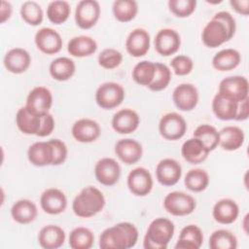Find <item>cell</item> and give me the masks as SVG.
Returning <instances> with one entry per match:
<instances>
[{"label":"cell","mask_w":249,"mask_h":249,"mask_svg":"<svg viewBox=\"0 0 249 249\" xmlns=\"http://www.w3.org/2000/svg\"><path fill=\"white\" fill-rule=\"evenodd\" d=\"M38 215L36 204L27 198L16 201L11 208V216L13 220L21 225L32 223Z\"/></svg>","instance_id":"obj_30"},{"label":"cell","mask_w":249,"mask_h":249,"mask_svg":"<svg viewBox=\"0 0 249 249\" xmlns=\"http://www.w3.org/2000/svg\"><path fill=\"white\" fill-rule=\"evenodd\" d=\"M199 99L197 89L190 83H183L178 85L172 92V100L175 106L184 112L194 110Z\"/></svg>","instance_id":"obj_13"},{"label":"cell","mask_w":249,"mask_h":249,"mask_svg":"<svg viewBox=\"0 0 249 249\" xmlns=\"http://www.w3.org/2000/svg\"><path fill=\"white\" fill-rule=\"evenodd\" d=\"M76 71V64L73 59L67 56L54 58L49 67L50 75L58 82H65L71 79Z\"/></svg>","instance_id":"obj_33"},{"label":"cell","mask_w":249,"mask_h":249,"mask_svg":"<svg viewBox=\"0 0 249 249\" xmlns=\"http://www.w3.org/2000/svg\"><path fill=\"white\" fill-rule=\"evenodd\" d=\"M235 30L234 18L231 13L221 11L206 23L201 32V40L207 48L215 49L230 41L234 36Z\"/></svg>","instance_id":"obj_1"},{"label":"cell","mask_w":249,"mask_h":249,"mask_svg":"<svg viewBox=\"0 0 249 249\" xmlns=\"http://www.w3.org/2000/svg\"><path fill=\"white\" fill-rule=\"evenodd\" d=\"M248 116H249V97L238 103L237 112L234 120L238 122L246 121L248 119Z\"/></svg>","instance_id":"obj_49"},{"label":"cell","mask_w":249,"mask_h":249,"mask_svg":"<svg viewBox=\"0 0 249 249\" xmlns=\"http://www.w3.org/2000/svg\"><path fill=\"white\" fill-rule=\"evenodd\" d=\"M212 111L214 115L222 121H231L235 119L238 102L228 94L218 91L212 99Z\"/></svg>","instance_id":"obj_24"},{"label":"cell","mask_w":249,"mask_h":249,"mask_svg":"<svg viewBox=\"0 0 249 249\" xmlns=\"http://www.w3.org/2000/svg\"><path fill=\"white\" fill-rule=\"evenodd\" d=\"M97 50L96 41L87 35L71 38L67 44V51L74 57H87L93 54Z\"/></svg>","instance_id":"obj_31"},{"label":"cell","mask_w":249,"mask_h":249,"mask_svg":"<svg viewBox=\"0 0 249 249\" xmlns=\"http://www.w3.org/2000/svg\"><path fill=\"white\" fill-rule=\"evenodd\" d=\"M140 124V117L132 109L124 108L117 111L112 118V127L120 134L134 132Z\"/></svg>","instance_id":"obj_20"},{"label":"cell","mask_w":249,"mask_h":249,"mask_svg":"<svg viewBox=\"0 0 249 249\" xmlns=\"http://www.w3.org/2000/svg\"><path fill=\"white\" fill-rule=\"evenodd\" d=\"M182 176V166L174 159L166 158L159 161L156 167L158 182L166 187L176 185Z\"/></svg>","instance_id":"obj_14"},{"label":"cell","mask_w":249,"mask_h":249,"mask_svg":"<svg viewBox=\"0 0 249 249\" xmlns=\"http://www.w3.org/2000/svg\"><path fill=\"white\" fill-rule=\"evenodd\" d=\"M151 37L144 28L133 29L125 40V49L133 57L144 56L150 50Z\"/></svg>","instance_id":"obj_21"},{"label":"cell","mask_w":249,"mask_h":249,"mask_svg":"<svg viewBox=\"0 0 249 249\" xmlns=\"http://www.w3.org/2000/svg\"><path fill=\"white\" fill-rule=\"evenodd\" d=\"M97 62L102 68L112 70L121 65L123 62V54L116 49L107 48L101 51V53L98 54Z\"/></svg>","instance_id":"obj_44"},{"label":"cell","mask_w":249,"mask_h":249,"mask_svg":"<svg viewBox=\"0 0 249 249\" xmlns=\"http://www.w3.org/2000/svg\"><path fill=\"white\" fill-rule=\"evenodd\" d=\"M53 97L52 91L46 87H35L33 88L27 97L25 106L36 114H43L50 111L53 106Z\"/></svg>","instance_id":"obj_17"},{"label":"cell","mask_w":249,"mask_h":249,"mask_svg":"<svg viewBox=\"0 0 249 249\" xmlns=\"http://www.w3.org/2000/svg\"><path fill=\"white\" fill-rule=\"evenodd\" d=\"M122 168L119 162L112 158L100 159L94 166L95 179L103 186H114L120 180Z\"/></svg>","instance_id":"obj_10"},{"label":"cell","mask_w":249,"mask_h":249,"mask_svg":"<svg viewBox=\"0 0 249 249\" xmlns=\"http://www.w3.org/2000/svg\"><path fill=\"white\" fill-rule=\"evenodd\" d=\"M116 156L127 165L139 161L143 156V148L140 142L132 138H124L115 144Z\"/></svg>","instance_id":"obj_19"},{"label":"cell","mask_w":249,"mask_h":249,"mask_svg":"<svg viewBox=\"0 0 249 249\" xmlns=\"http://www.w3.org/2000/svg\"><path fill=\"white\" fill-rule=\"evenodd\" d=\"M154 46L159 54L162 56H170L179 51L181 46V37L174 29L162 28L156 34Z\"/></svg>","instance_id":"obj_11"},{"label":"cell","mask_w":249,"mask_h":249,"mask_svg":"<svg viewBox=\"0 0 249 249\" xmlns=\"http://www.w3.org/2000/svg\"><path fill=\"white\" fill-rule=\"evenodd\" d=\"M127 188L136 196H148L154 186L151 172L145 167H135L127 175Z\"/></svg>","instance_id":"obj_9"},{"label":"cell","mask_w":249,"mask_h":249,"mask_svg":"<svg viewBox=\"0 0 249 249\" xmlns=\"http://www.w3.org/2000/svg\"><path fill=\"white\" fill-rule=\"evenodd\" d=\"M112 12L120 22H129L138 13V4L134 0H116L113 2Z\"/></svg>","instance_id":"obj_35"},{"label":"cell","mask_w":249,"mask_h":249,"mask_svg":"<svg viewBox=\"0 0 249 249\" xmlns=\"http://www.w3.org/2000/svg\"><path fill=\"white\" fill-rule=\"evenodd\" d=\"M34 42L39 51L49 55L59 53L63 45L60 34L51 27H43L39 29L35 34Z\"/></svg>","instance_id":"obj_12"},{"label":"cell","mask_w":249,"mask_h":249,"mask_svg":"<svg viewBox=\"0 0 249 249\" xmlns=\"http://www.w3.org/2000/svg\"><path fill=\"white\" fill-rule=\"evenodd\" d=\"M170 66L177 76H186L192 72L194 68V62L190 56L185 54H178L171 59Z\"/></svg>","instance_id":"obj_46"},{"label":"cell","mask_w":249,"mask_h":249,"mask_svg":"<svg viewBox=\"0 0 249 249\" xmlns=\"http://www.w3.org/2000/svg\"><path fill=\"white\" fill-rule=\"evenodd\" d=\"M155 73L156 62L150 60H142L134 65L131 72V77L136 84L148 88L154 80Z\"/></svg>","instance_id":"obj_36"},{"label":"cell","mask_w":249,"mask_h":249,"mask_svg":"<svg viewBox=\"0 0 249 249\" xmlns=\"http://www.w3.org/2000/svg\"><path fill=\"white\" fill-rule=\"evenodd\" d=\"M5 68L13 74L24 73L31 64L30 53L22 48L9 50L3 58Z\"/></svg>","instance_id":"obj_22"},{"label":"cell","mask_w":249,"mask_h":249,"mask_svg":"<svg viewBox=\"0 0 249 249\" xmlns=\"http://www.w3.org/2000/svg\"><path fill=\"white\" fill-rule=\"evenodd\" d=\"M193 137L200 140L209 152L214 151L219 146V131L210 124H203L198 125L195 129Z\"/></svg>","instance_id":"obj_41"},{"label":"cell","mask_w":249,"mask_h":249,"mask_svg":"<svg viewBox=\"0 0 249 249\" xmlns=\"http://www.w3.org/2000/svg\"><path fill=\"white\" fill-rule=\"evenodd\" d=\"M138 230L129 222H121L105 229L99 236L102 249H129L138 241Z\"/></svg>","instance_id":"obj_2"},{"label":"cell","mask_w":249,"mask_h":249,"mask_svg":"<svg viewBox=\"0 0 249 249\" xmlns=\"http://www.w3.org/2000/svg\"><path fill=\"white\" fill-rule=\"evenodd\" d=\"M16 124L23 134L37 136L41 124V114L30 111L26 106L20 107L16 114Z\"/></svg>","instance_id":"obj_27"},{"label":"cell","mask_w":249,"mask_h":249,"mask_svg":"<svg viewBox=\"0 0 249 249\" xmlns=\"http://www.w3.org/2000/svg\"><path fill=\"white\" fill-rule=\"evenodd\" d=\"M209 151L203 145V143L196 137L186 140L181 147V155L183 159L191 164H199L203 162L208 155Z\"/></svg>","instance_id":"obj_28"},{"label":"cell","mask_w":249,"mask_h":249,"mask_svg":"<svg viewBox=\"0 0 249 249\" xmlns=\"http://www.w3.org/2000/svg\"><path fill=\"white\" fill-rule=\"evenodd\" d=\"M54 125H55L54 119L50 112L41 114V124H40V129L38 131L37 136L39 137L49 136L53 131Z\"/></svg>","instance_id":"obj_48"},{"label":"cell","mask_w":249,"mask_h":249,"mask_svg":"<svg viewBox=\"0 0 249 249\" xmlns=\"http://www.w3.org/2000/svg\"><path fill=\"white\" fill-rule=\"evenodd\" d=\"M247 220H248V214H246L245 215V217H244V222H243V229H244V231L247 233L248 232V231H247Z\"/></svg>","instance_id":"obj_52"},{"label":"cell","mask_w":249,"mask_h":249,"mask_svg":"<svg viewBox=\"0 0 249 249\" xmlns=\"http://www.w3.org/2000/svg\"><path fill=\"white\" fill-rule=\"evenodd\" d=\"M37 238L42 248L57 249L64 244L66 234L61 227L57 225H47L39 231Z\"/></svg>","instance_id":"obj_26"},{"label":"cell","mask_w":249,"mask_h":249,"mask_svg":"<svg viewBox=\"0 0 249 249\" xmlns=\"http://www.w3.org/2000/svg\"><path fill=\"white\" fill-rule=\"evenodd\" d=\"M71 7L67 1L55 0L49 3L47 8V17L53 24H62L70 17Z\"/></svg>","instance_id":"obj_40"},{"label":"cell","mask_w":249,"mask_h":249,"mask_svg":"<svg viewBox=\"0 0 249 249\" xmlns=\"http://www.w3.org/2000/svg\"><path fill=\"white\" fill-rule=\"evenodd\" d=\"M241 61V55L235 49H224L219 51L212 58V66L221 72L235 69Z\"/></svg>","instance_id":"obj_34"},{"label":"cell","mask_w":249,"mask_h":249,"mask_svg":"<svg viewBox=\"0 0 249 249\" xmlns=\"http://www.w3.org/2000/svg\"><path fill=\"white\" fill-rule=\"evenodd\" d=\"M29 162L37 167L53 165V149L49 141H38L31 144L27 150Z\"/></svg>","instance_id":"obj_23"},{"label":"cell","mask_w":249,"mask_h":249,"mask_svg":"<svg viewBox=\"0 0 249 249\" xmlns=\"http://www.w3.org/2000/svg\"><path fill=\"white\" fill-rule=\"evenodd\" d=\"M187 131V123L183 116L176 112L164 114L159 122V132L166 140L181 139Z\"/></svg>","instance_id":"obj_7"},{"label":"cell","mask_w":249,"mask_h":249,"mask_svg":"<svg viewBox=\"0 0 249 249\" xmlns=\"http://www.w3.org/2000/svg\"><path fill=\"white\" fill-rule=\"evenodd\" d=\"M106 200L102 192L93 186L81 190L72 202L74 214L80 218H90L101 212Z\"/></svg>","instance_id":"obj_3"},{"label":"cell","mask_w":249,"mask_h":249,"mask_svg":"<svg viewBox=\"0 0 249 249\" xmlns=\"http://www.w3.org/2000/svg\"><path fill=\"white\" fill-rule=\"evenodd\" d=\"M169 11L177 18H188L190 17L196 8V0H169L168 3Z\"/></svg>","instance_id":"obj_45"},{"label":"cell","mask_w":249,"mask_h":249,"mask_svg":"<svg viewBox=\"0 0 249 249\" xmlns=\"http://www.w3.org/2000/svg\"><path fill=\"white\" fill-rule=\"evenodd\" d=\"M68 243L72 249H89L94 243V234L86 227H77L71 231Z\"/></svg>","instance_id":"obj_37"},{"label":"cell","mask_w":249,"mask_h":249,"mask_svg":"<svg viewBox=\"0 0 249 249\" xmlns=\"http://www.w3.org/2000/svg\"><path fill=\"white\" fill-rule=\"evenodd\" d=\"M203 243V233L196 225H188L184 227L179 234L178 240L174 246L175 249H199Z\"/></svg>","instance_id":"obj_29"},{"label":"cell","mask_w":249,"mask_h":249,"mask_svg":"<svg viewBox=\"0 0 249 249\" xmlns=\"http://www.w3.org/2000/svg\"><path fill=\"white\" fill-rule=\"evenodd\" d=\"M71 133L74 139L80 143H91L100 136L101 127L96 121L83 118L73 124Z\"/></svg>","instance_id":"obj_18"},{"label":"cell","mask_w":249,"mask_h":249,"mask_svg":"<svg viewBox=\"0 0 249 249\" xmlns=\"http://www.w3.org/2000/svg\"><path fill=\"white\" fill-rule=\"evenodd\" d=\"M125 96L124 89L115 82L101 84L95 91L96 104L105 110H111L120 106Z\"/></svg>","instance_id":"obj_6"},{"label":"cell","mask_w":249,"mask_h":249,"mask_svg":"<svg viewBox=\"0 0 249 249\" xmlns=\"http://www.w3.org/2000/svg\"><path fill=\"white\" fill-rule=\"evenodd\" d=\"M184 184L191 192L200 193L208 187L209 175L204 169L201 168L191 169L185 175Z\"/></svg>","instance_id":"obj_38"},{"label":"cell","mask_w":249,"mask_h":249,"mask_svg":"<svg viewBox=\"0 0 249 249\" xmlns=\"http://www.w3.org/2000/svg\"><path fill=\"white\" fill-rule=\"evenodd\" d=\"M19 14L24 22L37 26L44 19V12L41 5L35 1H25L21 4Z\"/></svg>","instance_id":"obj_42"},{"label":"cell","mask_w":249,"mask_h":249,"mask_svg":"<svg viewBox=\"0 0 249 249\" xmlns=\"http://www.w3.org/2000/svg\"><path fill=\"white\" fill-rule=\"evenodd\" d=\"M101 14L100 4L96 0H82L75 9V22L81 29H90L98 21Z\"/></svg>","instance_id":"obj_8"},{"label":"cell","mask_w":249,"mask_h":249,"mask_svg":"<svg viewBox=\"0 0 249 249\" xmlns=\"http://www.w3.org/2000/svg\"><path fill=\"white\" fill-rule=\"evenodd\" d=\"M13 13V7L10 2L2 1L0 8V22L4 23L8 19H10Z\"/></svg>","instance_id":"obj_51"},{"label":"cell","mask_w":249,"mask_h":249,"mask_svg":"<svg viewBox=\"0 0 249 249\" xmlns=\"http://www.w3.org/2000/svg\"><path fill=\"white\" fill-rule=\"evenodd\" d=\"M208 245L211 249H235L237 247V238L231 231L220 229L211 233Z\"/></svg>","instance_id":"obj_39"},{"label":"cell","mask_w":249,"mask_h":249,"mask_svg":"<svg viewBox=\"0 0 249 249\" xmlns=\"http://www.w3.org/2000/svg\"><path fill=\"white\" fill-rule=\"evenodd\" d=\"M53 149V165H60L65 162L68 155V149L66 144L60 139H51L50 140Z\"/></svg>","instance_id":"obj_47"},{"label":"cell","mask_w":249,"mask_h":249,"mask_svg":"<svg viewBox=\"0 0 249 249\" xmlns=\"http://www.w3.org/2000/svg\"><path fill=\"white\" fill-rule=\"evenodd\" d=\"M230 5L238 14L248 16L249 14V0H231Z\"/></svg>","instance_id":"obj_50"},{"label":"cell","mask_w":249,"mask_h":249,"mask_svg":"<svg viewBox=\"0 0 249 249\" xmlns=\"http://www.w3.org/2000/svg\"><path fill=\"white\" fill-rule=\"evenodd\" d=\"M171 81V70L167 65L156 62V73L153 82L148 87L152 91H160L165 89Z\"/></svg>","instance_id":"obj_43"},{"label":"cell","mask_w":249,"mask_h":249,"mask_svg":"<svg viewBox=\"0 0 249 249\" xmlns=\"http://www.w3.org/2000/svg\"><path fill=\"white\" fill-rule=\"evenodd\" d=\"M219 145L226 151L238 150L244 143L243 130L236 125H227L219 131Z\"/></svg>","instance_id":"obj_32"},{"label":"cell","mask_w":249,"mask_h":249,"mask_svg":"<svg viewBox=\"0 0 249 249\" xmlns=\"http://www.w3.org/2000/svg\"><path fill=\"white\" fill-rule=\"evenodd\" d=\"M174 231L175 226L171 220L162 217L156 218L148 226L143 247L145 249H166Z\"/></svg>","instance_id":"obj_4"},{"label":"cell","mask_w":249,"mask_h":249,"mask_svg":"<svg viewBox=\"0 0 249 249\" xmlns=\"http://www.w3.org/2000/svg\"><path fill=\"white\" fill-rule=\"evenodd\" d=\"M40 206L47 214L58 215L65 211L67 207V197L61 190L49 188L45 190L40 196Z\"/></svg>","instance_id":"obj_15"},{"label":"cell","mask_w":249,"mask_h":249,"mask_svg":"<svg viewBox=\"0 0 249 249\" xmlns=\"http://www.w3.org/2000/svg\"><path fill=\"white\" fill-rule=\"evenodd\" d=\"M163 207L169 214L177 217L192 214L196 207V201L195 197L184 192L174 191L168 193L163 198Z\"/></svg>","instance_id":"obj_5"},{"label":"cell","mask_w":249,"mask_h":249,"mask_svg":"<svg viewBox=\"0 0 249 249\" xmlns=\"http://www.w3.org/2000/svg\"><path fill=\"white\" fill-rule=\"evenodd\" d=\"M218 91L228 94L239 103L249 97L248 80L244 76H229L220 82Z\"/></svg>","instance_id":"obj_16"},{"label":"cell","mask_w":249,"mask_h":249,"mask_svg":"<svg viewBox=\"0 0 249 249\" xmlns=\"http://www.w3.org/2000/svg\"><path fill=\"white\" fill-rule=\"evenodd\" d=\"M239 215L238 204L231 198L218 200L212 209L213 219L222 225H231L236 221Z\"/></svg>","instance_id":"obj_25"}]
</instances>
